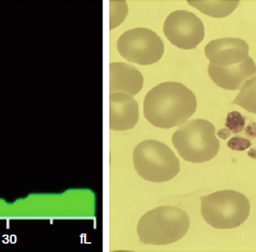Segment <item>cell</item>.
<instances>
[{"instance_id": "cell-1", "label": "cell", "mask_w": 256, "mask_h": 252, "mask_svg": "<svg viewBox=\"0 0 256 252\" xmlns=\"http://www.w3.org/2000/svg\"><path fill=\"white\" fill-rule=\"evenodd\" d=\"M196 107V98L190 89L180 83L164 82L146 94L143 111L150 124L170 128L186 123Z\"/></svg>"}, {"instance_id": "cell-2", "label": "cell", "mask_w": 256, "mask_h": 252, "mask_svg": "<svg viewBox=\"0 0 256 252\" xmlns=\"http://www.w3.org/2000/svg\"><path fill=\"white\" fill-rule=\"evenodd\" d=\"M190 218L180 208L162 206L148 211L137 224V234L142 242L166 245L178 242L188 233Z\"/></svg>"}, {"instance_id": "cell-3", "label": "cell", "mask_w": 256, "mask_h": 252, "mask_svg": "<svg viewBox=\"0 0 256 252\" xmlns=\"http://www.w3.org/2000/svg\"><path fill=\"white\" fill-rule=\"evenodd\" d=\"M215 132V127L210 122L196 119L179 127L173 134L172 140L185 161L206 162L218 155L220 147Z\"/></svg>"}, {"instance_id": "cell-4", "label": "cell", "mask_w": 256, "mask_h": 252, "mask_svg": "<svg viewBox=\"0 0 256 252\" xmlns=\"http://www.w3.org/2000/svg\"><path fill=\"white\" fill-rule=\"evenodd\" d=\"M250 213L249 199L234 190H221L201 197V214L216 229H234L243 224Z\"/></svg>"}, {"instance_id": "cell-5", "label": "cell", "mask_w": 256, "mask_h": 252, "mask_svg": "<svg viewBox=\"0 0 256 252\" xmlns=\"http://www.w3.org/2000/svg\"><path fill=\"white\" fill-rule=\"evenodd\" d=\"M138 174L152 182L171 180L180 171V161L167 145L155 140H143L132 153Z\"/></svg>"}, {"instance_id": "cell-6", "label": "cell", "mask_w": 256, "mask_h": 252, "mask_svg": "<svg viewBox=\"0 0 256 252\" xmlns=\"http://www.w3.org/2000/svg\"><path fill=\"white\" fill-rule=\"evenodd\" d=\"M117 49L128 62L144 66L160 60L164 54V45L155 32L137 27L127 30L120 36Z\"/></svg>"}, {"instance_id": "cell-7", "label": "cell", "mask_w": 256, "mask_h": 252, "mask_svg": "<svg viewBox=\"0 0 256 252\" xmlns=\"http://www.w3.org/2000/svg\"><path fill=\"white\" fill-rule=\"evenodd\" d=\"M164 32L174 46L184 50L194 49L204 39V27L195 14L186 10H176L167 17Z\"/></svg>"}, {"instance_id": "cell-8", "label": "cell", "mask_w": 256, "mask_h": 252, "mask_svg": "<svg viewBox=\"0 0 256 252\" xmlns=\"http://www.w3.org/2000/svg\"><path fill=\"white\" fill-rule=\"evenodd\" d=\"M208 75L218 87L226 90H238L256 75V65L252 58L248 56L240 63L232 66H222L210 63Z\"/></svg>"}, {"instance_id": "cell-9", "label": "cell", "mask_w": 256, "mask_h": 252, "mask_svg": "<svg viewBox=\"0 0 256 252\" xmlns=\"http://www.w3.org/2000/svg\"><path fill=\"white\" fill-rule=\"evenodd\" d=\"M249 51L246 41L239 38L215 39L204 48V54L210 63L222 67L243 61L249 56Z\"/></svg>"}, {"instance_id": "cell-10", "label": "cell", "mask_w": 256, "mask_h": 252, "mask_svg": "<svg viewBox=\"0 0 256 252\" xmlns=\"http://www.w3.org/2000/svg\"><path fill=\"white\" fill-rule=\"evenodd\" d=\"M138 106L132 96L111 93L110 128L114 131L131 129L138 123Z\"/></svg>"}, {"instance_id": "cell-11", "label": "cell", "mask_w": 256, "mask_h": 252, "mask_svg": "<svg viewBox=\"0 0 256 252\" xmlns=\"http://www.w3.org/2000/svg\"><path fill=\"white\" fill-rule=\"evenodd\" d=\"M110 66L111 93L134 96L141 91L144 80L136 68L126 63H112Z\"/></svg>"}, {"instance_id": "cell-12", "label": "cell", "mask_w": 256, "mask_h": 252, "mask_svg": "<svg viewBox=\"0 0 256 252\" xmlns=\"http://www.w3.org/2000/svg\"><path fill=\"white\" fill-rule=\"evenodd\" d=\"M188 3L206 15L218 18L228 16L239 5L238 1H189Z\"/></svg>"}, {"instance_id": "cell-13", "label": "cell", "mask_w": 256, "mask_h": 252, "mask_svg": "<svg viewBox=\"0 0 256 252\" xmlns=\"http://www.w3.org/2000/svg\"><path fill=\"white\" fill-rule=\"evenodd\" d=\"M232 103L242 107L248 112L256 114V76L246 81Z\"/></svg>"}, {"instance_id": "cell-14", "label": "cell", "mask_w": 256, "mask_h": 252, "mask_svg": "<svg viewBox=\"0 0 256 252\" xmlns=\"http://www.w3.org/2000/svg\"><path fill=\"white\" fill-rule=\"evenodd\" d=\"M126 2H111V29L120 25L128 14Z\"/></svg>"}, {"instance_id": "cell-15", "label": "cell", "mask_w": 256, "mask_h": 252, "mask_svg": "<svg viewBox=\"0 0 256 252\" xmlns=\"http://www.w3.org/2000/svg\"><path fill=\"white\" fill-rule=\"evenodd\" d=\"M245 124L244 117L238 111L230 112L227 116L226 127L234 134L240 132L244 128Z\"/></svg>"}, {"instance_id": "cell-16", "label": "cell", "mask_w": 256, "mask_h": 252, "mask_svg": "<svg viewBox=\"0 0 256 252\" xmlns=\"http://www.w3.org/2000/svg\"><path fill=\"white\" fill-rule=\"evenodd\" d=\"M227 145L230 149H233V150L244 151L250 147L251 142L248 139L236 137L230 139Z\"/></svg>"}, {"instance_id": "cell-17", "label": "cell", "mask_w": 256, "mask_h": 252, "mask_svg": "<svg viewBox=\"0 0 256 252\" xmlns=\"http://www.w3.org/2000/svg\"><path fill=\"white\" fill-rule=\"evenodd\" d=\"M218 134L220 138L226 140V139L228 138L231 136V131L227 128H222V129L218 131Z\"/></svg>"}, {"instance_id": "cell-18", "label": "cell", "mask_w": 256, "mask_h": 252, "mask_svg": "<svg viewBox=\"0 0 256 252\" xmlns=\"http://www.w3.org/2000/svg\"><path fill=\"white\" fill-rule=\"evenodd\" d=\"M248 155H250V158H256V150L255 149H251L248 152Z\"/></svg>"}]
</instances>
